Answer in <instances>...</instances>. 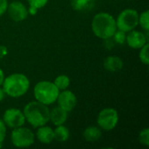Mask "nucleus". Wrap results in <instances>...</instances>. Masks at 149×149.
I'll return each instance as SVG.
<instances>
[{"mask_svg":"<svg viewBox=\"0 0 149 149\" xmlns=\"http://www.w3.org/2000/svg\"><path fill=\"white\" fill-rule=\"evenodd\" d=\"M84 140L87 142H96L102 136V130L98 126H89L82 133Z\"/></svg>","mask_w":149,"mask_h":149,"instance_id":"obj_15","label":"nucleus"},{"mask_svg":"<svg viewBox=\"0 0 149 149\" xmlns=\"http://www.w3.org/2000/svg\"><path fill=\"white\" fill-rule=\"evenodd\" d=\"M120 116L116 109L113 107H105L100 111L97 116V126L103 131L113 130L119 123Z\"/></svg>","mask_w":149,"mask_h":149,"instance_id":"obj_7","label":"nucleus"},{"mask_svg":"<svg viewBox=\"0 0 149 149\" xmlns=\"http://www.w3.org/2000/svg\"><path fill=\"white\" fill-rule=\"evenodd\" d=\"M4 78H5V75H4V72L2 68H0V86H2L3 85V82L4 80Z\"/></svg>","mask_w":149,"mask_h":149,"instance_id":"obj_26","label":"nucleus"},{"mask_svg":"<svg viewBox=\"0 0 149 149\" xmlns=\"http://www.w3.org/2000/svg\"><path fill=\"white\" fill-rule=\"evenodd\" d=\"M148 41V36L141 31L133 30L128 32H127V38H126V44L132 49L139 50L142 46H144Z\"/></svg>","mask_w":149,"mask_h":149,"instance_id":"obj_11","label":"nucleus"},{"mask_svg":"<svg viewBox=\"0 0 149 149\" xmlns=\"http://www.w3.org/2000/svg\"><path fill=\"white\" fill-rule=\"evenodd\" d=\"M35 138L42 144L49 145L54 141L53 128L46 125L41 126L37 128L35 133Z\"/></svg>","mask_w":149,"mask_h":149,"instance_id":"obj_12","label":"nucleus"},{"mask_svg":"<svg viewBox=\"0 0 149 149\" xmlns=\"http://www.w3.org/2000/svg\"><path fill=\"white\" fill-rule=\"evenodd\" d=\"M138 139L141 145L145 146V147H148L149 146V129L148 127L143 128L142 130H141V132L139 133L138 135Z\"/></svg>","mask_w":149,"mask_h":149,"instance_id":"obj_22","label":"nucleus"},{"mask_svg":"<svg viewBox=\"0 0 149 149\" xmlns=\"http://www.w3.org/2000/svg\"><path fill=\"white\" fill-rule=\"evenodd\" d=\"M7 53V50L4 46H0V58H3L4 55Z\"/></svg>","mask_w":149,"mask_h":149,"instance_id":"obj_27","label":"nucleus"},{"mask_svg":"<svg viewBox=\"0 0 149 149\" xmlns=\"http://www.w3.org/2000/svg\"><path fill=\"white\" fill-rule=\"evenodd\" d=\"M54 85L59 91L68 89L71 85V79L65 74H60L54 79Z\"/></svg>","mask_w":149,"mask_h":149,"instance_id":"obj_18","label":"nucleus"},{"mask_svg":"<svg viewBox=\"0 0 149 149\" xmlns=\"http://www.w3.org/2000/svg\"><path fill=\"white\" fill-rule=\"evenodd\" d=\"M56 102L58 103V107L65 110L67 113H70L76 107L78 104V99L72 91L65 89L59 92Z\"/></svg>","mask_w":149,"mask_h":149,"instance_id":"obj_10","label":"nucleus"},{"mask_svg":"<svg viewBox=\"0 0 149 149\" xmlns=\"http://www.w3.org/2000/svg\"><path fill=\"white\" fill-rule=\"evenodd\" d=\"M93 4V0H71V6L76 11H85L90 10Z\"/></svg>","mask_w":149,"mask_h":149,"instance_id":"obj_17","label":"nucleus"},{"mask_svg":"<svg viewBox=\"0 0 149 149\" xmlns=\"http://www.w3.org/2000/svg\"><path fill=\"white\" fill-rule=\"evenodd\" d=\"M126 38H127V32L120 31V30H116L114 34L113 35L112 38L116 44L119 45H124L126 44Z\"/></svg>","mask_w":149,"mask_h":149,"instance_id":"obj_21","label":"nucleus"},{"mask_svg":"<svg viewBox=\"0 0 149 149\" xmlns=\"http://www.w3.org/2000/svg\"><path fill=\"white\" fill-rule=\"evenodd\" d=\"M104 69L109 72H117L122 70L124 66V62L120 57L117 55L107 56L103 61Z\"/></svg>","mask_w":149,"mask_h":149,"instance_id":"obj_13","label":"nucleus"},{"mask_svg":"<svg viewBox=\"0 0 149 149\" xmlns=\"http://www.w3.org/2000/svg\"><path fill=\"white\" fill-rule=\"evenodd\" d=\"M35 134L28 127L24 126L11 129L10 141L17 148H26L32 146L35 142Z\"/></svg>","mask_w":149,"mask_h":149,"instance_id":"obj_5","label":"nucleus"},{"mask_svg":"<svg viewBox=\"0 0 149 149\" xmlns=\"http://www.w3.org/2000/svg\"><path fill=\"white\" fill-rule=\"evenodd\" d=\"M7 134V127L3 121V120L0 118V148L3 147V141L6 138Z\"/></svg>","mask_w":149,"mask_h":149,"instance_id":"obj_24","label":"nucleus"},{"mask_svg":"<svg viewBox=\"0 0 149 149\" xmlns=\"http://www.w3.org/2000/svg\"><path fill=\"white\" fill-rule=\"evenodd\" d=\"M54 133V141L63 143L69 140L70 138V130L69 128L64 125L55 126V128L53 129Z\"/></svg>","mask_w":149,"mask_h":149,"instance_id":"obj_16","label":"nucleus"},{"mask_svg":"<svg viewBox=\"0 0 149 149\" xmlns=\"http://www.w3.org/2000/svg\"><path fill=\"white\" fill-rule=\"evenodd\" d=\"M3 121L6 125L7 128H16L22 127L25 124V118L23 113V110H20L16 107H10L3 112Z\"/></svg>","mask_w":149,"mask_h":149,"instance_id":"obj_8","label":"nucleus"},{"mask_svg":"<svg viewBox=\"0 0 149 149\" xmlns=\"http://www.w3.org/2000/svg\"><path fill=\"white\" fill-rule=\"evenodd\" d=\"M68 113H67L65 110L57 106L50 110V121L54 126L64 125L68 119Z\"/></svg>","mask_w":149,"mask_h":149,"instance_id":"obj_14","label":"nucleus"},{"mask_svg":"<svg viewBox=\"0 0 149 149\" xmlns=\"http://www.w3.org/2000/svg\"><path fill=\"white\" fill-rule=\"evenodd\" d=\"M91 28L97 38L102 40L112 38L117 30L116 21L114 17L108 12H98L92 19Z\"/></svg>","mask_w":149,"mask_h":149,"instance_id":"obj_3","label":"nucleus"},{"mask_svg":"<svg viewBox=\"0 0 149 149\" xmlns=\"http://www.w3.org/2000/svg\"><path fill=\"white\" fill-rule=\"evenodd\" d=\"M59 90L50 80L38 81L33 87V95L35 100L46 106L54 104L59 93Z\"/></svg>","mask_w":149,"mask_h":149,"instance_id":"obj_4","label":"nucleus"},{"mask_svg":"<svg viewBox=\"0 0 149 149\" xmlns=\"http://www.w3.org/2000/svg\"><path fill=\"white\" fill-rule=\"evenodd\" d=\"M138 25H140L143 31L148 32L149 31V11L146 10L141 13H139L138 18Z\"/></svg>","mask_w":149,"mask_h":149,"instance_id":"obj_19","label":"nucleus"},{"mask_svg":"<svg viewBox=\"0 0 149 149\" xmlns=\"http://www.w3.org/2000/svg\"><path fill=\"white\" fill-rule=\"evenodd\" d=\"M139 50H140L139 52L140 61L145 65H148L149 64V43H147L144 46H142Z\"/></svg>","mask_w":149,"mask_h":149,"instance_id":"obj_20","label":"nucleus"},{"mask_svg":"<svg viewBox=\"0 0 149 149\" xmlns=\"http://www.w3.org/2000/svg\"><path fill=\"white\" fill-rule=\"evenodd\" d=\"M31 86L29 78L21 72H14L4 78L2 88L5 95L17 99L27 93Z\"/></svg>","mask_w":149,"mask_h":149,"instance_id":"obj_2","label":"nucleus"},{"mask_svg":"<svg viewBox=\"0 0 149 149\" xmlns=\"http://www.w3.org/2000/svg\"><path fill=\"white\" fill-rule=\"evenodd\" d=\"M6 12L8 13L9 17L14 22H22L29 16L28 8L26 5L18 0L9 3Z\"/></svg>","mask_w":149,"mask_h":149,"instance_id":"obj_9","label":"nucleus"},{"mask_svg":"<svg viewBox=\"0 0 149 149\" xmlns=\"http://www.w3.org/2000/svg\"><path fill=\"white\" fill-rule=\"evenodd\" d=\"M25 121L33 128L46 125L50 121V109L48 106L37 100L28 102L23 109Z\"/></svg>","mask_w":149,"mask_h":149,"instance_id":"obj_1","label":"nucleus"},{"mask_svg":"<svg viewBox=\"0 0 149 149\" xmlns=\"http://www.w3.org/2000/svg\"><path fill=\"white\" fill-rule=\"evenodd\" d=\"M9 2L8 0H0V17L6 13Z\"/></svg>","mask_w":149,"mask_h":149,"instance_id":"obj_25","label":"nucleus"},{"mask_svg":"<svg viewBox=\"0 0 149 149\" xmlns=\"http://www.w3.org/2000/svg\"><path fill=\"white\" fill-rule=\"evenodd\" d=\"M49 0H27V3L29 4L30 8H33L35 10H39L43 7H45Z\"/></svg>","mask_w":149,"mask_h":149,"instance_id":"obj_23","label":"nucleus"},{"mask_svg":"<svg viewBox=\"0 0 149 149\" xmlns=\"http://www.w3.org/2000/svg\"><path fill=\"white\" fill-rule=\"evenodd\" d=\"M139 12L133 8H127L121 10L115 18L118 30L128 32L138 26Z\"/></svg>","mask_w":149,"mask_h":149,"instance_id":"obj_6","label":"nucleus"},{"mask_svg":"<svg viewBox=\"0 0 149 149\" xmlns=\"http://www.w3.org/2000/svg\"><path fill=\"white\" fill-rule=\"evenodd\" d=\"M5 96H6V95H5V93H4V92H3L2 86H0V102H2V101L3 100V99H4Z\"/></svg>","mask_w":149,"mask_h":149,"instance_id":"obj_28","label":"nucleus"}]
</instances>
